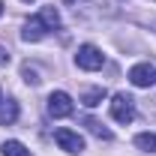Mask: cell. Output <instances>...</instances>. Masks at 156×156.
<instances>
[{
    "label": "cell",
    "instance_id": "cell-9",
    "mask_svg": "<svg viewBox=\"0 0 156 156\" xmlns=\"http://www.w3.org/2000/svg\"><path fill=\"white\" fill-rule=\"evenodd\" d=\"M108 96L105 93V87H93V90H87L84 96H81V102L87 105V108H96V105H102V99Z\"/></svg>",
    "mask_w": 156,
    "mask_h": 156
},
{
    "label": "cell",
    "instance_id": "cell-3",
    "mask_svg": "<svg viewBox=\"0 0 156 156\" xmlns=\"http://www.w3.org/2000/svg\"><path fill=\"white\" fill-rule=\"evenodd\" d=\"M75 111V105H72V96L69 93H63V90H54L51 96H48V114L51 117H69Z\"/></svg>",
    "mask_w": 156,
    "mask_h": 156
},
{
    "label": "cell",
    "instance_id": "cell-17",
    "mask_svg": "<svg viewBox=\"0 0 156 156\" xmlns=\"http://www.w3.org/2000/svg\"><path fill=\"white\" fill-rule=\"evenodd\" d=\"M24 3H30V0H24Z\"/></svg>",
    "mask_w": 156,
    "mask_h": 156
},
{
    "label": "cell",
    "instance_id": "cell-13",
    "mask_svg": "<svg viewBox=\"0 0 156 156\" xmlns=\"http://www.w3.org/2000/svg\"><path fill=\"white\" fill-rule=\"evenodd\" d=\"M21 75H24V81H27V84H33V87L42 81V78H39V72H36V66H30V63H24V66H21Z\"/></svg>",
    "mask_w": 156,
    "mask_h": 156
},
{
    "label": "cell",
    "instance_id": "cell-15",
    "mask_svg": "<svg viewBox=\"0 0 156 156\" xmlns=\"http://www.w3.org/2000/svg\"><path fill=\"white\" fill-rule=\"evenodd\" d=\"M0 15H3V0H0Z\"/></svg>",
    "mask_w": 156,
    "mask_h": 156
},
{
    "label": "cell",
    "instance_id": "cell-5",
    "mask_svg": "<svg viewBox=\"0 0 156 156\" xmlns=\"http://www.w3.org/2000/svg\"><path fill=\"white\" fill-rule=\"evenodd\" d=\"M129 81H132L135 87H150V84L156 81V69L150 66V63H138V66L129 69Z\"/></svg>",
    "mask_w": 156,
    "mask_h": 156
},
{
    "label": "cell",
    "instance_id": "cell-4",
    "mask_svg": "<svg viewBox=\"0 0 156 156\" xmlns=\"http://www.w3.org/2000/svg\"><path fill=\"white\" fill-rule=\"evenodd\" d=\"M54 141H57L60 150H66V153H81V150H84L81 135L72 132V129H57V132H54Z\"/></svg>",
    "mask_w": 156,
    "mask_h": 156
},
{
    "label": "cell",
    "instance_id": "cell-10",
    "mask_svg": "<svg viewBox=\"0 0 156 156\" xmlns=\"http://www.w3.org/2000/svg\"><path fill=\"white\" fill-rule=\"evenodd\" d=\"M84 123H87V129H90L96 138H105V141H111V129H105V123H99L96 117H84Z\"/></svg>",
    "mask_w": 156,
    "mask_h": 156
},
{
    "label": "cell",
    "instance_id": "cell-16",
    "mask_svg": "<svg viewBox=\"0 0 156 156\" xmlns=\"http://www.w3.org/2000/svg\"><path fill=\"white\" fill-rule=\"evenodd\" d=\"M66 3H75V0H66Z\"/></svg>",
    "mask_w": 156,
    "mask_h": 156
},
{
    "label": "cell",
    "instance_id": "cell-11",
    "mask_svg": "<svg viewBox=\"0 0 156 156\" xmlns=\"http://www.w3.org/2000/svg\"><path fill=\"white\" fill-rule=\"evenodd\" d=\"M3 156H30V150L12 138V141H3Z\"/></svg>",
    "mask_w": 156,
    "mask_h": 156
},
{
    "label": "cell",
    "instance_id": "cell-8",
    "mask_svg": "<svg viewBox=\"0 0 156 156\" xmlns=\"http://www.w3.org/2000/svg\"><path fill=\"white\" fill-rule=\"evenodd\" d=\"M39 18H42V24H45L48 30H57V27H60V15H57V9H54V6H42Z\"/></svg>",
    "mask_w": 156,
    "mask_h": 156
},
{
    "label": "cell",
    "instance_id": "cell-6",
    "mask_svg": "<svg viewBox=\"0 0 156 156\" xmlns=\"http://www.w3.org/2000/svg\"><path fill=\"white\" fill-rule=\"evenodd\" d=\"M45 33H48V27H45V24H42V18L36 15V18H30L27 24H24V33H21V36L27 39V42H39Z\"/></svg>",
    "mask_w": 156,
    "mask_h": 156
},
{
    "label": "cell",
    "instance_id": "cell-7",
    "mask_svg": "<svg viewBox=\"0 0 156 156\" xmlns=\"http://www.w3.org/2000/svg\"><path fill=\"white\" fill-rule=\"evenodd\" d=\"M18 120V102H0V123L3 126H9V123H15Z\"/></svg>",
    "mask_w": 156,
    "mask_h": 156
},
{
    "label": "cell",
    "instance_id": "cell-12",
    "mask_svg": "<svg viewBox=\"0 0 156 156\" xmlns=\"http://www.w3.org/2000/svg\"><path fill=\"white\" fill-rule=\"evenodd\" d=\"M135 144L141 147V150H147V153H150V150H156V135H150V132H141V135L135 138Z\"/></svg>",
    "mask_w": 156,
    "mask_h": 156
},
{
    "label": "cell",
    "instance_id": "cell-2",
    "mask_svg": "<svg viewBox=\"0 0 156 156\" xmlns=\"http://www.w3.org/2000/svg\"><path fill=\"white\" fill-rule=\"evenodd\" d=\"M75 63L81 69H87V72H93V69H102V63H105V54L99 51L96 45H81L75 54Z\"/></svg>",
    "mask_w": 156,
    "mask_h": 156
},
{
    "label": "cell",
    "instance_id": "cell-14",
    "mask_svg": "<svg viewBox=\"0 0 156 156\" xmlns=\"http://www.w3.org/2000/svg\"><path fill=\"white\" fill-rule=\"evenodd\" d=\"M6 63H9V51H6V48H0V66H6Z\"/></svg>",
    "mask_w": 156,
    "mask_h": 156
},
{
    "label": "cell",
    "instance_id": "cell-1",
    "mask_svg": "<svg viewBox=\"0 0 156 156\" xmlns=\"http://www.w3.org/2000/svg\"><path fill=\"white\" fill-rule=\"evenodd\" d=\"M111 117L117 123H132L135 120V99L126 96V93H117L111 99Z\"/></svg>",
    "mask_w": 156,
    "mask_h": 156
}]
</instances>
